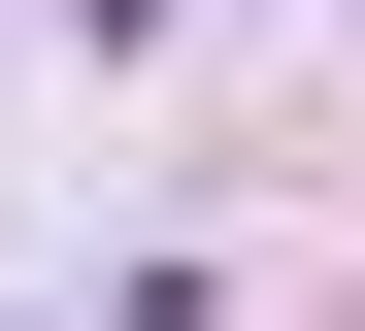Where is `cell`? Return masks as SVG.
<instances>
[{"label": "cell", "mask_w": 365, "mask_h": 331, "mask_svg": "<svg viewBox=\"0 0 365 331\" xmlns=\"http://www.w3.org/2000/svg\"><path fill=\"white\" fill-rule=\"evenodd\" d=\"M67 33H166V0H67Z\"/></svg>", "instance_id": "cell-1"}]
</instances>
